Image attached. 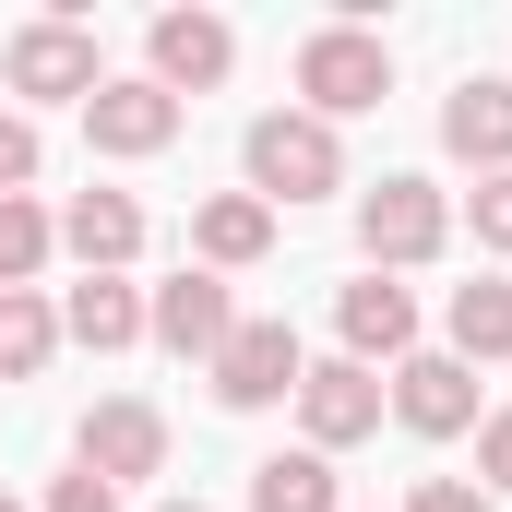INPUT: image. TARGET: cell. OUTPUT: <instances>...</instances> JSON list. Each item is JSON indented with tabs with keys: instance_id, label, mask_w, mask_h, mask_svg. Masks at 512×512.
Here are the masks:
<instances>
[{
	"instance_id": "obj_11",
	"label": "cell",
	"mask_w": 512,
	"mask_h": 512,
	"mask_svg": "<svg viewBox=\"0 0 512 512\" xmlns=\"http://www.w3.org/2000/svg\"><path fill=\"white\" fill-rule=\"evenodd\" d=\"M334 334H346V358H358V370H405V358H417V298H405V286H393V274H358V286H334Z\"/></svg>"
},
{
	"instance_id": "obj_12",
	"label": "cell",
	"mask_w": 512,
	"mask_h": 512,
	"mask_svg": "<svg viewBox=\"0 0 512 512\" xmlns=\"http://www.w3.org/2000/svg\"><path fill=\"white\" fill-rule=\"evenodd\" d=\"M179 120H191V108H179L167 84H143V72L84 96V131H96V155H167V143H179Z\"/></svg>"
},
{
	"instance_id": "obj_22",
	"label": "cell",
	"mask_w": 512,
	"mask_h": 512,
	"mask_svg": "<svg viewBox=\"0 0 512 512\" xmlns=\"http://www.w3.org/2000/svg\"><path fill=\"white\" fill-rule=\"evenodd\" d=\"M477 477H489V501H512V405L477 417Z\"/></svg>"
},
{
	"instance_id": "obj_19",
	"label": "cell",
	"mask_w": 512,
	"mask_h": 512,
	"mask_svg": "<svg viewBox=\"0 0 512 512\" xmlns=\"http://www.w3.org/2000/svg\"><path fill=\"white\" fill-rule=\"evenodd\" d=\"M48 358H60V310L36 286H0V382H36Z\"/></svg>"
},
{
	"instance_id": "obj_6",
	"label": "cell",
	"mask_w": 512,
	"mask_h": 512,
	"mask_svg": "<svg viewBox=\"0 0 512 512\" xmlns=\"http://www.w3.org/2000/svg\"><path fill=\"white\" fill-rule=\"evenodd\" d=\"M72 465H84V477H108V489H143V477H167V417H155L143 393H108V405L72 429Z\"/></svg>"
},
{
	"instance_id": "obj_7",
	"label": "cell",
	"mask_w": 512,
	"mask_h": 512,
	"mask_svg": "<svg viewBox=\"0 0 512 512\" xmlns=\"http://www.w3.org/2000/svg\"><path fill=\"white\" fill-rule=\"evenodd\" d=\"M382 370H358V358H310L298 370V429H310V453H346V441H370L382 429Z\"/></svg>"
},
{
	"instance_id": "obj_20",
	"label": "cell",
	"mask_w": 512,
	"mask_h": 512,
	"mask_svg": "<svg viewBox=\"0 0 512 512\" xmlns=\"http://www.w3.org/2000/svg\"><path fill=\"white\" fill-rule=\"evenodd\" d=\"M60 251V215L36 203V191H0V286H36Z\"/></svg>"
},
{
	"instance_id": "obj_5",
	"label": "cell",
	"mask_w": 512,
	"mask_h": 512,
	"mask_svg": "<svg viewBox=\"0 0 512 512\" xmlns=\"http://www.w3.org/2000/svg\"><path fill=\"white\" fill-rule=\"evenodd\" d=\"M203 370H215V405H227V417H262V405H298V370H310V358H298L286 322H239Z\"/></svg>"
},
{
	"instance_id": "obj_13",
	"label": "cell",
	"mask_w": 512,
	"mask_h": 512,
	"mask_svg": "<svg viewBox=\"0 0 512 512\" xmlns=\"http://www.w3.org/2000/svg\"><path fill=\"white\" fill-rule=\"evenodd\" d=\"M441 143H453L477 179H501V167H512V84H501V72H465V84L441 96Z\"/></svg>"
},
{
	"instance_id": "obj_25",
	"label": "cell",
	"mask_w": 512,
	"mask_h": 512,
	"mask_svg": "<svg viewBox=\"0 0 512 512\" xmlns=\"http://www.w3.org/2000/svg\"><path fill=\"white\" fill-rule=\"evenodd\" d=\"M477 239L512 251V167H501V179H477Z\"/></svg>"
},
{
	"instance_id": "obj_4",
	"label": "cell",
	"mask_w": 512,
	"mask_h": 512,
	"mask_svg": "<svg viewBox=\"0 0 512 512\" xmlns=\"http://www.w3.org/2000/svg\"><path fill=\"white\" fill-rule=\"evenodd\" d=\"M453 239V203L429 191V179H382V191H358V251L370 274H405V262H429Z\"/></svg>"
},
{
	"instance_id": "obj_10",
	"label": "cell",
	"mask_w": 512,
	"mask_h": 512,
	"mask_svg": "<svg viewBox=\"0 0 512 512\" xmlns=\"http://www.w3.org/2000/svg\"><path fill=\"white\" fill-rule=\"evenodd\" d=\"M143 84H167V96H215L227 72H239V36L215 24V12H155V36H143Z\"/></svg>"
},
{
	"instance_id": "obj_24",
	"label": "cell",
	"mask_w": 512,
	"mask_h": 512,
	"mask_svg": "<svg viewBox=\"0 0 512 512\" xmlns=\"http://www.w3.org/2000/svg\"><path fill=\"white\" fill-rule=\"evenodd\" d=\"M48 512H120V489H108V477H84V465H72V477H48Z\"/></svg>"
},
{
	"instance_id": "obj_8",
	"label": "cell",
	"mask_w": 512,
	"mask_h": 512,
	"mask_svg": "<svg viewBox=\"0 0 512 512\" xmlns=\"http://www.w3.org/2000/svg\"><path fill=\"white\" fill-rule=\"evenodd\" d=\"M143 334L167 346V358H215L227 334H239V298H227V274H203V262H179L155 298H143Z\"/></svg>"
},
{
	"instance_id": "obj_23",
	"label": "cell",
	"mask_w": 512,
	"mask_h": 512,
	"mask_svg": "<svg viewBox=\"0 0 512 512\" xmlns=\"http://www.w3.org/2000/svg\"><path fill=\"white\" fill-rule=\"evenodd\" d=\"M405 512H501V501H489L477 477H417V489H405Z\"/></svg>"
},
{
	"instance_id": "obj_14",
	"label": "cell",
	"mask_w": 512,
	"mask_h": 512,
	"mask_svg": "<svg viewBox=\"0 0 512 512\" xmlns=\"http://www.w3.org/2000/svg\"><path fill=\"white\" fill-rule=\"evenodd\" d=\"M60 251L84 262V274H120L143 251V203L131 191H72V215H60Z\"/></svg>"
},
{
	"instance_id": "obj_21",
	"label": "cell",
	"mask_w": 512,
	"mask_h": 512,
	"mask_svg": "<svg viewBox=\"0 0 512 512\" xmlns=\"http://www.w3.org/2000/svg\"><path fill=\"white\" fill-rule=\"evenodd\" d=\"M36 167H48L36 120H12V108H0V191H36Z\"/></svg>"
},
{
	"instance_id": "obj_15",
	"label": "cell",
	"mask_w": 512,
	"mask_h": 512,
	"mask_svg": "<svg viewBox=\"0 0 512 512\" xmlns=\"http://www.w3.org/2000/svg\"><path fill=\"white\" fill-rule=\"evenodd\" d=\"M191 251H203V274H251V262L274 251V203H251V191H215V203L191 215Z\"/></svg>"
},
{
	"instance_id": "obj_2",
	"label": "cell",
	"mask_w": 512,
	"mask_h": 512,
	"mask_svg": "<svg viewBox=\"0 0 512 512\" xmlns=\"http://www.w3.org/2000/svg\"><path fill=\"white\" fill-rule=\"evenodd\" d=\"M298 96H310V120H358V108H382L393 96V48L370 24H322V36H298Z\"/></svg>"
},
{
	"instance_id": "obj_1",
	"label": "cell",
	"mask_w": 512,
	"mask_h": 512,
	"mask_svg": "<svg viewBox=\"0 0 512 512\" xmlns=\"http://www.w3.org/2000/svg\"><path fill=\"white\" fill-rule=\"evenodd\" d=\"M322 191H346V143H334V120H310V108L251 120V203H322Z\"/></svg>"
},
{
	"instance_id": "obj_16",
	"label": "cell",
	"mask_w": 512,
	"mask_h": 512,
	"mask_svg": "<svg viewBox=\"0 0 512 512\" xmlns=\"http://www.w3.org/2000/svg\"><path fill=\"white\" fill-rule=\"evenodd\" d=\"M60 334H72V346H96V358L143 346V286H120V274H84V286L60 298Z\"/></svg>"
},
{
	"instance_id": "obj_18",
	"label": "cell",
	"mask_w": 512,
	"mask_h": 512,
	"mask_svg": "<svg viewBox=\"0 0 512 512\" xmlns=\"http://www.w3.org/2000/svg\"><path fill=\"white\" fill-rule=\"evenodd\" d=\"M441 334H453V358H465V370H489V358H512V286H501V274H477V286H453V310H441Z\"/></svg>"
},
{
	"instance_id": "obj_3",
	"label": "cell",
	"mask_w": 512,
	"mask_h": 512,
	"mask_svg": "<svg viewBox=\"0 0 512 512\" xmlns=\"http://www.w3.org/2000/svg\"><path fill=\"white\" fill-rule=\"evenodd\" d=\"M0 72H12V96H36V108H84V96L108 84V60H96V36H84L72 12H36V24H12V48H0Z\"/></svg>"
},
{
	"instance_id": "obj_26",
	"label": "cell",
	"mask_w": 512,
	"mask_h": 512,
	"mask_svg": "<svg viewBox=\"0 0 512 512\" xmlns=\"http://www.w3.org/2000/svg\"><path fill=\"white\" fill-rule=\"evenodd\" d=\"M155 512H203V501H155Z\"/></svg>"
},
{
	"instance_id": "obj_9",
	"label": "cell",
	"mask_w": 512,
	"mask_h": 512,
	"mask_svg": "<svg viewBox=\"0 0 512 512\" xmlns=\"http://www.w3.org/2000/svg\"><path fill=\"white\" fill-rule=\"evenodd\" d=\"M382 393H393V417H405L417 441H465V429H477V370H465L453 346H429V358H405V370H393Z\"/></svg>"
},
{
	"instance_id": "obj_17",
	"label": "cell",
	"mask_w": 512,
	"mask_h": 512,
	"mask_svg": "<svg viewBox=\"0 0 512 512\" xmlns=\"http://www.w3.org/2000/svg\"><path fill=\"white\" fill-rule=\"evenodd\" d=\"M251 512H346V489H334V453H262L251 465Z\"/></svg>"
},
{
	"instance_id": "obj_27",
	"label": "cell",
	"mask_w": 512,
	"mask_h": 512,
	"mask_svg": "<svg viewBox=\"0 0 512 512\" xmlns=\"http://www.w3.org/2000/svg\"><path fill=\"white\" fill-rule=\"evenodd\" d=\"M0 512H24V501H12V489H0Z\"/></svg>"
}]
</instances>
